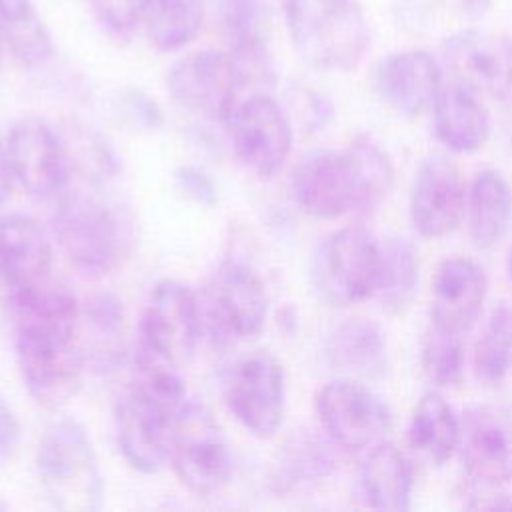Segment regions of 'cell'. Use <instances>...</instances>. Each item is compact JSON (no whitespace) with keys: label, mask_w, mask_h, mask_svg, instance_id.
Here are the masks:
<instances>
[{"label":"cell","mask_w":512,"mask_h":512,"mask_svg":"<svg viewBox=\"0 0 512 512\" xmlns=\"http://www.w3.org/2000/svg\"><path fill=\"white\" fill-rule=\"evenodd\" d=\"M392 162L368 136L342 150H314L290 174V192L302 212L314 218H340L374 208L392 186Z\"/></svg>","instance_id":"obj_1"},{"label":"cell","mask_w":512,"mask_h":512,"mask_svg":"<svg viewBox=\"0 0 512 512\" xmlns=\"http://www.w3.org/2000/svg\"><path fill=\"white\" fill-rule=\"evenodd\" d=\"M186 402L180 370H138V378L116 406V438L124 460L138 472L152 474L170 452L176 416Z\"/></svg>","instance_id":"obj_2"},{"label":"cell","mask_w":512,"mask_h":512,"mask_svg":"<svg viewBox=\"0 0 512 512\" xmlns=\"http://www.w3.org/2000/svg\"><path fill=\"white\" fill-rule=\"evenodd\" d=\"M284 20L294 50L316 70H352L370 48L358 0H284Z\"/></svg>","instance_id":"obj_3"},{"label":"cell","mask_w":512,"mask_h":512,"mask_svg":"<svg viewBox=\"0 0 512 512\" xmlns=\"http://www.w3.org/2000/svg\"><path fill=\"white\" fill-rule=\"evenodd\" d=\"M38 478L54 508L68 512L102 506L104 480L86 428L70 416L46 426L36 452Z\"/></svg>","instance_id":"obj_4"},{"label":"cell","mask_w":512,"mask_h":512,"mask_svg":"<svg viewBox=\"0 0 512 512\" xmlns=\"http://www.w3.org/2000/svg\"><path fill=\"white\" fill-rule=\"evenodd\" d=\"M52 234L66 260L90 278L112 272L128 246L126 228L116 208L82 190L62 192L56 198Z\"/></svg>","instance_id":"obj_5"},{"label":"cell","mask_w":512,"mask_h":512,"mask_svg":"<svg viewBox=\"0 0 512 512\" xmlns=\"http://www.w3.org/2000/svg\"><path fill=\"white\" fill-rule=\"evenodd\" d=\"M202 328L194 290L180 280L158 282L138 322L136 368L180 370L192 360Z\"/></svg>","instance_id":"obj_6"},{"label":"cell","mask_w":512,"mask_h":512,"mask_svg":"<svg viewBox=\"0 0 512 512\" xmlns=\"http://www.w3.org/2000/svg\"><path fill=\"white\" fill-rule=\"evenodd\" d=\"M168 460L182 486L200 498L216 496L226 488L232 476L230 446L206 404L184 402L174 422Z\"/></svg>","instance_id":"obj_7"},{"label":"cell","mask_w":512,"mask_h":512,"mask_svg":"<svg viewBox=\"0 0 512 512\" xmlns=\"http://www.w3.org/2000/svg\"><path fill=\"white\" fill-rule=\"evenodd\" d=\"M200 310L202 326L214 344H238L262 332L268 316V292L252 266L230 258L212 272Z\"/></svg>","instance_id":"obj_8"},{"label":"cell","mask_w":512,"mask_h":512,"mask_svg":"<svg viewBox=\"0 0 512 512\" xmlns=\"http://www.w3.org/2000/svg\"><path fill=\"white\" fill-rule=\"evenodd\" d=\"M224 404L234 420L256 438L278 432L286 408L282 364L268 352H252L236 360L224 378Z\"/></svg>","instance_id":"obj_9"},{"label":"cell","mask_w":512,"mask_h":512,"mask_svg":"<svg viewBox=\"0 0 512 512\" xmlns=\"http://www.w3.org/2000/svg\"><path fill=\"white\" fill-rule=\"evenodd\" d=\"M380 270V244L358 226L328 234L314 256V282L332 304L346 306L374 296Z\"/></svg>","instance_id":"obj_10"},{"label":"cell","mask_w":512,"mask_h":512,"mask_svg":"<svg viewBox=\"0 0 512 512\" xmlns=\"http://www.w3.org/2000/svg\"><path fill=\"white\" fill-rule=\"evenodd\" d=\"M232 152L254 176L268 180L288 160L292 124L284 108L266 92L240 100L226 118Z\"/></svg>","instance_id":"obj_11"},{"label":"cell","mask_w":512,"mask_h":512,"mask_svg":"<svg viewBox=\"0 0 512 512\" xmlns=\"http://www.w3.org/2000/svg\"><path fill=\"white\" fill-rule=\"evenodd\" d=\"M316 414L328 440L354 452L386 442L392 428L388 404L352 380L324 384L316 394Z\"/></svg>","instance_id":"obj_12"},{"label":"cell","mask_w":512,"mask_h":512,"mask_svg":"<svg viewBox=\"0 0 512 512\" xmlns=\"http://www.w3.org/2000/svg\"><path fill=\"white\" fill-rule=\"evenodd\" d=\"M170 96L184 108L226 122L244 88L230 52L198 50L176 60L166 72Z\"/></svg>","instance_id":"obj_13"},{"label":"cell","mask_w":512,"mask_h":512,"mask_svg":"<svg viewBox=\"0 0 512 512\" xmlns=\"http://www.w3.org/2000/svg\"><path fill=\"white\" fill-rule=\"evenodd\" d=\"M6 148L14 180L32 198L50 200L64 192L70 166L62 136L48 122L20 118L10 128Z\"/></svg>","instance_id":"obj_14"},{"label":"cell","mask_w":512,"mask_h":512,"mask_svg":"<svg viewBox=\"0 0 512 512\" xmlns=\"http://www.w3.org/2000/svg\"><path fill=\"white\" fill-rule=\"evenodd\" d=\"M16 360L28 394L46 408L68 402L80 386L84 360L74 340L18 332Z\"/></svg>","instance_id":"obj_15"},{"label":"cell","mask_w":512,"mask_h":512,"mask_svg":"<svg viewBox=\"0 0 512 512\" xmlns=\"http://www.w3.org/2000/svg\"><path fill=\"white\" fill-rule=\"evenodd\" d=\"M458 450L468 474L486 488L512 480V412L476 404L460 420Z\"/></svg>","instance_id":"obj_16"},{"label":"cell","mask_w":512,"mask_h":512,"mask_svg":"<svg viewBox=\"0 0 512 512\" xmlns=\"http://www.w3.org/2000/svg\"><path fill=\"white\" fill-rule=\"evenodd\" d=\"M444 60L456 82L478 94L506 98L512 92V40L484 30H462L444 42Z\"/></svg>","instance_id":"obj_17"},{"label":"cell","mask_w":512,"mask_h":512,"mask_svg":"<svg viewBox=\"0 0 512 512\" xmlns=\"http://www.w3.org/2000/svg\"><path fill=\"white\" fill-rule=\"evenodd\" d=\"M218 16L242 86H272L274 62L266 0H218Z\"/></svg>","instance_id":"obj_18"},{"label":"cell","mask_w":512,"mask_h":512,"mask_svg":"<svg viewBox=\"0 0 512 512\" xmlns=\"http://www.w3.org/2000/svg\"><path fill=\"white\" fill-rule=\"evenodd\" d=\"M464 202L462 178L448 160L428 158L420 164L410 194V218L420 236L450 234L462 220Z\"/></svg>","instance_id":"obj_19"},{"label":"cell","mask_w":512,"mask_h":512,"mask_svg":"<svg viewBox=\"0 0 512 512\" xmlns=\"http://www.w3.org/2000/svg\"><path fill=\"white\" fill-rule=\"evenodd\" d=\"M374 88L394 112L414 118L434 104L442 74L426 50H402L382 58L374 70Z\"/></svg>","instance_id":"obj_20"},{"label":"cell","mask_w":512,"mask_h":512,"mask_svg":"<svg viewBox=\"0 0 512 512\" xmlns=\"http://www.w3.org/2000/svg\"><path fill=\"white\" fill-rule=\"evenodd\" d=\"M52 246L40 224L26 214L0 218V284L22 290L50 278Z\"/></svg>","instance_id":"obj_21"},{"label":"cell","mask_w":512,"mask_h":512,"mask_svg":"<svg viewBox=\"0 0 512 512\" xmlns=\"http://www.w3.org/2000/svg\"><path fill=\"white\" fill-rule=\"evenodd\" d=\"M486 298V276L468 258H448L438 264L432 280V318L436 324L464 334L468 332Z\"/></svg>","instance_id":"obj_22"},{"label":"cell","mask_w":512,"mask_h":512,"mask_svg":"<svg viewBox=\"0 0 512 512\" xmlns=\"http://www.w3.org/2000/svg\"><path fill=\"white\" fill-rule=\"evenodd\" d=\"M8 312L16 334H44L76 342L80 304L76 296L48 280L8 292Z\"/></svg>","instance_id":"obj_23"},{"label":"cell","mask_w":512,"mask_h":512,"mask_svg":"<svg viewBox=\"0 0 512 512\" xmlns=\"http://www.w3.org/2000/svg\"><path fill=\"white\" fill-rule=\"evenodd\" d=\"M434 128L438 140L452 152L468 154L484 146L490 134V116L478 92L452 80L434 100Z\"/></svg>","instance_id":"obj_24"},{"label":"cell","mask_w":512,"mask_h":512,"mask_svg":"<svg viewBox=\"0 0 512 512\" xmlns=\"http://www.w3.org/2000/svg\"><path fill=\"white\" fill-rule=\"evenodd\" d=\"M412 486V466L404 452L390 442L370 448L356 474L358 498L376 510H406Z\"/></svg>","instance_id":"obj_25"},{"label":"cell","mask_w":512,"mask_h":512,"mask_svg":"<svg viewBox=\"0 0 512 512\" xmlns=\"http://www.w3.org/2000/svg\"><path fill=\"white\" fill-rule=\"evenodd\" d=\"M76 348L84 366L112 370L124 354V314L116 296L102 292L80 306Z\"/></svg>","instance_id":"obj_26"},{"label":"cell","mask_w":512,"mask_h":512,"mask_svg":"<svg viewBox=\"0 0 512 512\" xmlns=\"http://www.w3.org/2000/svg\"><path fill=\"white\" fill-rule=\"evenodd\" d=\"M336 458L330 446L310 430L294 432L278 450L270 470V484L282 492H306L334 472Z\"/></svg>","instance_id":"obj_27"},{"label":"cell","mask_w":512,"mask_h":512,"mask_svg":"<svg viewBox=\"0 0 512 512\" xmlns=\"http://www.w3.org/2000/svg\"><path fill=\"white\" fill-rule=\"evenodd\" d=\"M460 420L436 392L424 394L408 424L410 448L434 466H442L458 450Z\"/></svg>","instance_id":"obj_28"},{"label":"cell","mask_w":512,"mask_h":512,"mask_svg":"<svg viewBox=\"0 0 512 512\" xmlns=\"http://www.w3.org/2000/svg\"><path fill=\"white\" fill-rule=\"evenodd\" d=\"M0 42L22 68H38L54 52L52 36L32 0H0Z\"/></svg>","instance_id":"obj_29"},{"label":"cell","mask_w":512,"mask_h":512,"mask_svg":"<svg viewBox=\"0 0 512 512\" xmlns=\"http://www.w3.org/2000/svg\"><path fill=\"white\" fill-rule=\"evenodd\" d=\"M512 222V188L496 170L476 174L468 196V224L476 246L490 248L502 240Z\"/></svg>","instance_id":"obj_30"},{"label":"cell","mask_w":512,"mask_h":512,"mask_svg":"<svg viewBox=\"0 0 512 512\" xmlns=\"http://www.w3.org/2000/svg\"><path fill=\"white\" fill-rule=\"evenodd\" d=\"M328 362L356 376H378L386 366V340L378 324L354 318L340 324L326 342Z\"/></svg>","instance_id":"obj_31"},{"label":"cell","mask_w":512,"mask_h":512,"mask_svg":"<svg viewBox=\"0 0 512 512\" xmlns=\"http://www.w3.org/2000/svg\"><path fill=\"white\" fill-rule=\"evenodd\" d=\"M204 22L202 0H144L138 24L148 42L160 52L188 46Z\"/></svg>","instance_id":"obj_32"},{"label":"cell","mask_w":512,"mask_h":512,"mask_svg":"<svg viewBox=\"0 0 512 512\" xmlns=\"http://www.w3.org/2000/svg\"><path fill=\"white\" fill-rule=\"evenodd\" d=\"M420 260L416 248L404 238H388L380 244V270L374 296L388 312L404 310L418 288Z\"/></svg>","instance_id":"obj_33"},{"label":"cell","mask_w":512,"mask_h":512,"mask_svg":"<svg viewBox=\"0 0 512 512\" xmlns=\"http://www.w3.org/2000/svg\"><path fill=\"white\" fill-rule=\"evenodd\" d=\"M60 136L70 172H78L90 184H104L116 178L120 162L100 134L82 124H68Z\"/></svg>","instance_id":"obj_34"},{"label":"cell","mask_w":512,"mask_h":512,"mask_svg":"<svg viewBox=\"0 0 512 512\" xmlns=\"http://www.w3.org/2000/svg\"><path fill=\"white\" fill-rule=\"evenodd\" d=\"M474 370L484 384H500L512 372V308L500 304L490 314L474 350Z\"/></svg>","instance_id":"obj_35"},{"label":"cell","mask_w":512,"mask_h":512,"mask_svg":"<svg viewBox=\"0 0 512 512\" xmlns=\"http://www.w3.org/2000/svg\"><path fill=\"white\" fill-rule=\"evenodd\" d=\"M458 332H452L436 322L424 332L420 344L422 370L430 382L438 386H454L462 378L464 350Z\"/></svg>","instance_id":"obj_36"},{"label":"cell","mask_w":512,"mask_h":512,"mask_svg":"<svg viewBox=\"0 0 512 512\" xmlns=\"http://www.w3.org/2000/svg\"><path fill=\"white\" fill-rule=\"evenodd\" d=\"M98 24L114 34L126 36L138 26L140 8L144 0H84Z\"/></svg>","instance_id":"obj_37"},{"label":"cell","mask_w":512,"mask_h":512,"mask_svg":"<svg viewBox=\"0 0 512 512\" xmlns=\"http://www.w3.org/2000/svg\"><path fill=\"white\" fill-rule=\"evenodd\" d=\"M174 180L180 192L202 206H214L218 202V186L210 174L194 164H184L174 170Z\"/></svg>","instance_id":"obj_38"},{"label":"cell","mask_w":512,"mask_h":512,"mask_svg":"<svg viewBox=\"0 0 512 512\" xmlns=\"http://www.w3.org/2000/svg\"><path fill=\"white\" fill-rule=\"evenodd\" d=\"M122 108L128 118L144 130H158L164 124V114L158 102L138 88H128L122 94Z\"/></svg>","instance_id":"obj_39"},{"label":"cell","mask_w":512,"mask_h":512,"mask_svg":"<svg viewBox=\"0 0 512 512\" xmlns=\"http://www.w3.org/2000/svg\"><path fill=\"white\" fill-rule=\"evenodd\" d=\"M20 440V424L10 406L0 398V462L8 460Z\"/></svg>","instance_id":"obj_40"},{"label":"cell","mask_w":512,"mask_h":512,"mask_svg":"<svg viewBox=\"0 0 512 512\" xmlns=\"http://www.w3.org/2000/svg\"><path fill=\"white\" fill-rule=\"evenodd\" d=\"M442 6L448 8L454 16L466 20H480L492 6V0H442Z\"/></svg>","instance_id":"obj_41"},{"label":"cell","mask_w":512,"mask_h":512,"mask_svg":"<svg viewBox=\"0 0 512 512\" xmlns=\"http://www.w3.org/2000/svg\"><path fill=\"white\" fill-rule=\"evenodd\" d=\"M12 182H14V176H12V168H10V160H8V148H6V142H2V138H0V204H4L8 200Z\"/></svg>","instance_id":"obj_42"},{"label":"cell","mask_w":512,"mask_h":512,"mask_svg":"<svg viewBox=\"0 0 512 512\" xmlns=\"http://www.w3.org/2000/svg\"><path fill=\"white\" fill-rule=\"evenodd\" d=\"M472 498H474V502L468 504L470 508H488V510H494V508H512V498H508L506 494L488 492V494H476V496H472Z\"/></svg>","instance_id":"obj_43"},{"label":"cell","mask_w":512,"mask_h":512,"mask_svg":"<svg viewBox=\"0 0 512 512\" xmlns=\"http://www.w3.org/2000/svg\"><path fill=\"white\" fill-rule=\"evenodd\" d=\"M508 280L512 284V252H510V258H508Z\"/></svg>","instance_id":"obj_44"},{"label":"cell","mask_w":512,"mask_h":512,"mask_svg":"<svg viewBox=\"0 0 512 512\" xmlns=\"http://www.w3.org/2000/svg\"><path fill=\"white\" fill-rule=\"evenodd\" d=\"M2 52H4V48H2V42H0V62H2Z\"/></svg>","instance_id":"obj_45"}]
</instances>
